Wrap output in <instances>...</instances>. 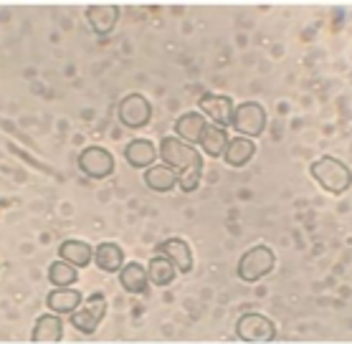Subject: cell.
Instances as JSON below:
<instances>
[{"mask_svg":"<svg viewBox=\"0 0 352 344\" xmlns=\"http://www.w3.org/2000/svg\"><path fill=\"white\" fill-rule=\"evenodd\" d=\"M309 172H312L314 183L320 185V187H324L327 192H332V195H342L352 185L350 168L342 160L332 157V154H322L320 160H314Z\"/></svg>","mask_w":352,"mask_h":344,"instance_id":"6da1fadb","label":"cell"},{"mask_svg":"<svg viewBox=\"0 0 352 344\" xmlns=\"http://www.w3.org/2000/svg\"><path fill=\"white\" fill-rule=\"evenodd\" d=\"M274 266H276V256H274V251L264 243H258L254 249H248L243 256L239 258V273L241 281H246V284H256V281L266 279L269 273L274 271Z\"/></svg>","mask_w":352,"mask_h":344,"instance_id":"7a4b0ae2","label":"cell"},{"mask_svg":"<svg viewBox=\"0 0 352 344\" xmlns=\"http://www.w3.org/2000/svg\"><path fill=\"white\" fill-rule=\"evenodd\" d=\"M107 317V299L102 291H94V294H89L79 306H76V312L69 314V321H72V327L81 334H94L99 324L104 321Z\"/></svg>","mask_w":352,"mask_h":344,"instance_id":"3957f363","label":"cell"},{"mask_svg":"<svg viewBox=\"0 0 352 344\" xmlns=\"http://www.w3.org/2000/svg\"><path fill=\"white\" fill-rule=\"evenodd\" d=\"M236 334L248 344H269L276 339V324L264 314L246 312L236 321Z\"/></svg>","mask_w":352,"mask_h":344,"instance_id":"277c9868","label":"cell"},{"mask_svg":"<svg viewBox=\"0 0 352 344\" xmlns=\"http://www.w3.org/2000/svg\"><path fill=\"white\" fill-rule=\"evenodd\" d=\"M157 154H160V160L165 162V165H170V168L177 170V172H183V170H188L198 160H203L198 150H195L192 144L183 142L180 137H162Z\"/></svg>","mask_w":352,"mask_h":344,"instance_id":"5b68a950","label":"cell"},{"mask_svg":"<svg viewBox=\"0 0 352 344\" xmlns=\"http://www.w3.org/2000/svg\"><path fill=\"white\" fill-rule=\"evenodd\" d=\"M231 127L239 132L241 137H251L256 139L266 127V109L258 102H243L233 109Z\"/></svg>","mask_w":352,"mask_h":344,"instance_id":"8992f818","label":"cell"},{"mask_svg":"<svg viewBox=\"0 0 352 344\" xmlns=\"http://www.w3.org/2000/svg\"><path fill=\"white\" fill-rule=\"evenodd\" d=\"M76 165L87 177L91 180H104L114 172V157L109 150L99 147V144H91L87 150H81L79 157H76Z\"/></svg>","mask_w":352,"mask_h":344,"instance_id":"52a82bcc","label":"cell"},{"mask_svg":"<svg viewBox=\"0 0 352 344\" xmlns=\"http://www.w3.org/2000/svg\"><path fill=\"white\" fill-rule=\"evenodd\" d=\"M117 117L127 129H142L153 119V104L142 94H127L117 104Z\"/></svg>","mask_w":352,"mask_h":344,"instance_id":"ba28073f","label":"cell"},{"mask_svg":"<svg viewBox=\"0 0 352 344\" xmlns=\"http://www.w3.org/2000/svg\"><path fill=\"white\" fill-rule=\"evenodd\" d=\"M198 109L203 117L213 119V124L226 129V127H231L236 104H233L231 96L216 94V91H206V94H200V99H198Z\"/></svg>","mask_w":352,"mask_h":344,"instance_id":"9c48e42d","label":"cell"},{"mask_svg":"<svg viewBox=\"0 0 352 344\" xmlns=\"http://www.w3.org/2000/svg\"><path fill=\"white\" fill-rule=\"evenodd\" d=\"M87 21L96 36H109L120 21V5L114 3H91L87 8Z\"/></svg>","mask_w":352,"mask_h":344,"instance_id":"30bf717a","label":"cell"},{"mask_svg":"<svg viewBox=\"0 0 352 344\" xmlns=\"http://www.w3.org/2000/svg\"><path fill=\"white\" fill-rule=\"evenodd\" d=\"M155 253L170 258L173 266L177 268V273H190L192 271V251H190V246H188V240H183V238L162 240Z\"/></svg>","mask_w":352,"mask_h":344,"instance_id":"8fae6325","label":"cell"},{"mask_svg":"<svg viewBox=\"0 0 352 344\" xmlns=\"http://www.w3.org/2000/svg\"><path fill=\"white\" fill-rule=\"evenodd\" d=\"M61 336H64V321L58 319L56 312H51V314H41L38 319H36L31 342L33 344H56V342H61Z\"/></svg>","mask_w":352,"mask_h":344,"instance_id":"7c38bea8","label":"cell"},{"mask_svg":"<svg viewBox=\"0 0 352 344\" xmlns=\"http://www.w3.org/2000/svg\"><path fill=\"white\" fill-rule=\"evenodd\" d=\"M84 301L79 288L74 286H54V291L46 297V306L48 312H56V314H72L76 312V306Z\"/></svg>","mask_w":352,"mask_h":344,"instance_id":"4fadbf2b","label":"cell"},{"mask_svg":"<svg viewBox=\"0 0 352 344\" xmlns=\"http://www.w3.org/2000/svg\"><path fill=\"white\" fill-rule=\"evenodd\" d=\"M206 127H208V119L200 112H185L175 119V132H177L175 137H180L188 144H198Z\"/></svg>","mask_w":352,"mask_h":344,"instance_id":"5bb4252c","label":"cell"},{"mask_svg":"<svg viewBox=\"0 0 352 344\" xmlns=\"http://www.w3.org/2000/svg\"><path fill=\"white\" fill-rule=\"evenodd\" d=\"M254 154H256V142L251 139V137H233L228 139V147H226V154L223 160L226 165H231V168H243L248 162L254 160Z\"/></svg>","mask_w":352,"mask_h":344,"instance_id":"9a60e30c","label":"cell"},{"mask_svg":"<svg viewBox=\"0 0 352 344\" xmlns=\"http://www.w3.org/2000/svg\"><path fill=\"white\" fill-rule=\"evenodd\" d=\"M124 157H127V162L135 170H147L157 160V147L150 139H132L124 147Z\"/></svg>","mask_w":352,"mask_h":344,"instance_id":"2e32d148","label":"cell"},{"mask_svg":"<svg viewBox=\"0 0 352 344\" xmlns=\"http://www.w3.org/2000/svg\"><path fill=\"white\" fill-rule=\"evenodd\" d=\"M120 286L127 291V294H147L150 288V276H147V268L140 266L137 261L132 264H124L120 268Z\"/></svg>","mask_w":352,"mask_h":344,"instance_id":"e0dca14e","label":"cell"},{"mask_svg":"<svg viewBox=\"0 0 352 344\" xmlns=\"http://www.w3.org/2000/svg\"><path fill=\"white\" fill-rule=\"evenodd\" d=\"M94 264L104 273H120V268L124 266V251L112 240H104L94 249Z\"/></svg>","mask_w":352,"mask_h":344,"instance_id":"ac0fdd59","label":"cell"},{"mask_svg":"<svg viewBox=\"0 0 352 344\" xmlns=\"http://www.w3.org/2000/svg\"><path fill=\"white\" fill-rule=\"evenodd\" d=\"M144 185L155 192H170L177 185V170H173L170 165H150L144 170Z\"/></svg>","mask_w":352,"mask_h":344,"instance_id":"d6986e66","label":"cell"},{"mask_svg":"<svg viewBox=\"0 0 352 344\" xmlns=\"http://www.w3.org/2000/svg\"><path fill=\"white\" fill-rule=\"evenodd\" d=\"M58 256L64 258V261H69V264H74L76 268H84V266H89L94 261V249L89 246L87 240L69 238L58 246Z\"/></svg>","mask_w":352,"mask_h":344,"instance_id":"ffe728a7","label":"cell"},{"mask_svg":"<svg viewBox=\"0 0 352 344\" xmlns=\"http://www.w3.org/2000/svg\"><path fill=\"white\" fill-rule=\"evenodd\" d=\"M147 276H150V284H153V286L162 288V286H170V284L175 281L177 268L173 266L170 258L155 253V256L150 258V264H147Z\"/></svg>","mask_w":352,"mask_h":344,"instance_id":"44dd1931","label":"cell"},{"mask_svg":"<svg viewBox=\"0 0 352 344\" xmlns=\"http://www.w3.org/2000/svg\"><path fill=\"white\" fill-rule=\"evenodd\" d=\"M198 144L200 150L206 154H210V157H223L226 147H228V132L223 127H218V124H208Z\"/></svg>","mask_w":352,"mask_h":344,"instance_id":"7402d4cb","label":"cell"},{"mask_svg":"<svg viewBox=\"0 0 352 344\" xmlns=\"http://www.w3.org/2000/svg\"><path fill=\"white\" fill-rule=\"evenodd\" d=\"M79 268L74 264H69V261H64V258H58V261H54V264L48 266V281L54 284V286H74L76 284V279H79Z\"/></svg>","mask_w":352,"mask_h":344,"instance_id":"603a6c76","label":"cell"},{"mask_svg":"<svg viewBox=\"0 0 352 344\" xmlns=\"http://www.w3.org/2000/svg\"><path fill=\"white\" fill-rule=\"evenodd\" d=\"M200 177H203V160H198L195 165H190L188 170H183V172H177V187H180L183 192L198 190Z\"/></svg>","mask_w":352,"mask_h":344,"instance_id":"cb8c5ba5","label":"cell"}]
</instances>
